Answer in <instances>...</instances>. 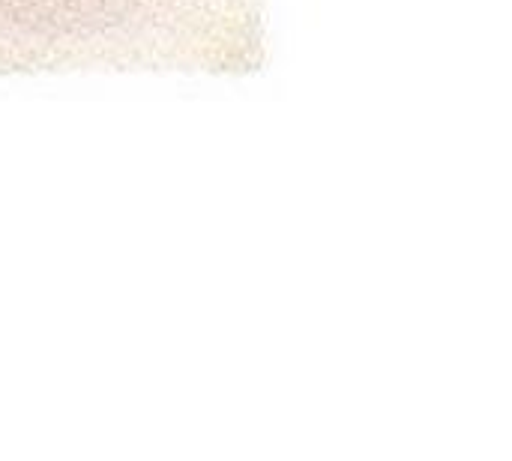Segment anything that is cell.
Returning <instances> with one entry per match:
<instances>
[{"label":"cell","instance_id":"cell-1","mask_svg":"<svg viewBox=\"0 0 512 461\" xmlns=\"http://www.w3.org/2000/svg\"><path fill=\"white\" fill-rule=\"evenodd\" d=\"M174 0H0V36L30 45H84L150 24Z\"/></svg>","mask_w":512,"mask_h":461}]
</instances>
